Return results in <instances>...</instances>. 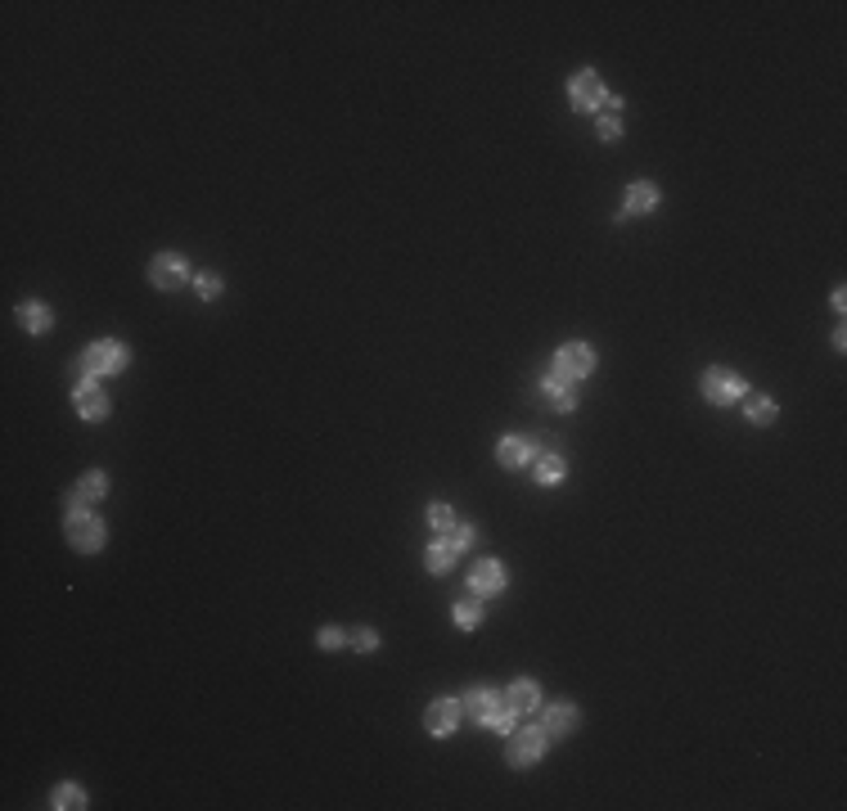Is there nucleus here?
Here are the masks:
<instances>
[{
  "label": "nucleus",
  "mask_w": 847,
  "mask_h": 811,
  "mask_svg": "<svg viewBox=\"0 0 847 811\" xmlns=\"http://www.w3.org/2000/svg\"><path fill=\"white\" fill-rule=\"evenodd\" d=\"M429 523H433L438 532H451L460 519H456V510H451V505H442V501H438V505H429Z\"/></svg>",
  "instance_id": "b1692460"
},
{
  "label": "nucleus",
  "mask_w": 847,
  "mask_h": 811,
  "mask_svg": "<svg viewBox=\"0 0 847 811\" xmlns=\"http://www.w3.org/2000/svg\"><path fill=\"white\" fill-rule=\"evenodd\" d=\"M537 397H541L546 406H555V411H573V406H577V397H573V379L559 374L555 365H550V374L537 383Z\"/></svg>",
  "instance_id": "6e6552de"
},
{
  "label": "nucleus",
  "mask_w": 847,
  "mask_h": 811,
  "mask_svg": "<svg viewBox=\"0 0 847 811\" xmlns=\"http://www.w3.org/2000/svg\"><path fill=\"white\" fill-rule=\"evenodd\" d=\"M347 640H352V649H361V654H370V649H374V645H379V636H374V631H370V627H356V631H352V636H347Z\"/></svg>",
  "instance_id": "a878e982"
},
{
  "label": "nucleus",
  "mask_w": 847,
  "mask_h": 811,
  "mask_svg": "<svg viewBox=\"0 0 847 811\" xmlns=\"http://www.w3.org/2000/svg\"><path fill=\"white\" fill-rule=\"evenodd\" d=\"M460 712H465V703H456V699H438L429 712H424V730L438 735V739H447V735L460 726Z\"/></svg>",
  "instance_id": "1a4fd4ad"
},
{
  "label": "nucleus",
  "mask_w": 847,
  "mask_h": 811,
  "mask_svg": "<svg viewBox=\"0 0 847 811\" xmlns=\"http://www.w3.org/2000/svg\"><path fill=\"white\" fill-rule=\"evenodd\" d=\"M127 361H131L127 343L104 338V343L86 347V352H82V361L68 370V374H73V388H77V383H86V379H100V374H118V370H127Z\"/></svg>",
  "instance_id": "f257e3e1"
},
{
  "label": "nucleus",
  "mask_w": 847,
  "mask_h": 811,
  "mask_svg": "<svg viewBox=\"0 0 847 811\" xmlns=\"http://www.w3.org/2000/svg\"><path fill=\"white\" fill-rule=\"evenodd\" d=\"M532 451H537V447H532L528 438H505V442L496 447V460H501L505 469H523V465L532 460Z\"/></svg>",
  "instance_id": "f3484780"
},
{
  "label": "nucleus",
  "mask_w": 847,
  "mask_h": 811,
  "mask_svg": "<svg viewBox=\"0 0 847 811\" xmlns=\"http://www.w3.org/2000/svg\"><path fill=\"white\" fill-rule=\"evenodd\" d=\"M19 325H23L28 334H50L55 311H50L46 302H23V307H19Z\"/></svg>",
  "instance_id": "dca6fc26"
},
{
  "label": "nucleus",
  "mask_w": 847,
  "mask_h": 811,
  "mask_svg": "<svg viewBox=\"0 0 847 811\" xmlns=\"http://www.w3.org/2000/svg\"><path fill=\"white\" fill-rule=\"evenodd\" d=\"M199 293H203V298L212 302V298L221 293V280H217V275H199Z\"/></svg>",
  "instance_id": "c85d7f7f"
},
{
  "label": "nucleus",
  "mask_w": 847,
  "mask_h": 811,
  "mask_svg": "<svg viewBox=\"0 0 847 811\" xmlns=\"http://www.w3.org/2000/svg\"><path fill=\"white\" fill-rule=\"evenodd\" d=\"M73 401H77L82 420H104V415H109V397H104V388H100L95 379L77 383V388H73Z\"/></svg>",
  "instance_id": "f8f14e48"
},
{
  "label": "nucleus",
  "mask_w": 847,
  "mask_h": 811,
  "mask_svg": "<svg viewBox=\"0 0 847 811\" xmlns=\"http://www.w3.org/2000/svg\"><path fill=\"white\" fill-rule=\"evenodd\" d=\"M703 397H708L712 406H730V401H739V397H744V379H739L735 370L712 365V370L703 374Z\"/></svg>",
  "instance_id": "20e7f679"
},
{
  "label": "nucleus",
  "mask_w": 847,
  "mask_h": 811,
  "mask_svg": "<svg viewBox=\"0 0 847 811\" xmlns=\"http://www.w3.org/2000/svg\"><path fill=\"white\" fill-rule=\"evenodd\" d=\"M505 708L519 717V712H537L541 708V690H537V681H514L510 690H505Z\"/></svg>",
  "instance_id": "2eb2a0df"
},
{
  "label": "nucleus",
  "mask_w": 847,
  "mask_h": 811,
  "mask_svg": "<svg viewBox=\"0 0 847 811\" xmlns=\"http://www.w3.org/2000/svg\"><path fill=\"white\" fill-rule=\"evenodd\" d=\"M338 645H347V636H343L338 627H325V631H320V649H338Z\"/></svg>",
  "instance_id": "cd10ccee"
},
{
  "label": "nucleus",
  "mask_w": 847,
  "mask_h": 811,
  "mask_svg": "<svg viewBox=\"0 0 847 811\" xmlns=\"http://www.w3.org/2000/svg\"><path fill=\"white\" fill-rule=\"evenodd\" d=\"M465 712L487 730H510V721H514V712L505 708V694H492V690H469L465 694Z\"/></svg>",
  "instance_id": "f03ea898"
},
{
  "label": "nucleus",
  "mask_w": 847,
  "mask_h": 811,
  "mask_svg": "<svg viewBox=\"0 0 847 811\" xmlns=\"http://www.w3.org/2000/svg\"><path fill=\"white\" fill-rule=\"evenodd\" d=\"M469 586H474V595H501L505 591V568L496 559H483V564H474Z\"/></svg>",
  "instance_id": "4468645a"
},
{
  "label": "nucleus",
  "mask_w": 847,
  "mask_h": 811,
  "mask_svg": "<svg viewBox=\"0 0 847 811\" xmlns=\"http://www.w3.org/2000/svg\"><path fill=\"white\" fill-rule=\"evenodd\" d=\"M577 708L573 703H555V708H546V717H541V730H546V739H568L573 730H577Z\"/></svg>",
  "instance_id": "ddd939ff"
},
{
  "label": "nucleus",
  "mask_w": 847,
  "mask_h": 811,
  "mask_svg": "<svg viewBox=\"0 0 847 811\" xmlns=\"http://www.w3.org/2000/svg\"><path fill=\"white\" fill-rule=\"evenodd\" d=\"M104 523L95 519V514H68V541L77 546V550H86V555H95L100 546H104Z\"/></svg>",
  "instance_id": "423d86ee"
},
{
  "label": "nucleus",
  "mask_w": 847,
  "mask_h": 811,
  "mask_svg": "<svg viewBox=\"0 0 847 811\" xmlns=\"http://www.w3.org/2000/svg\"><path fill=\"white\" fill-rule=\"evenodd\" d=\"M469 541H474V528H469V523H456V528L447 532V546H451L456 555H460V550H469Z\"/></svg>",
  "instance_id": "393cba45"
},
{
  "label": "nucleus",
  "mask_w": 847,
  "mask_h": 811,
  "mask_svg": "<svg viewBox=\"0 0 847 811\" xmlns=\"http://www.w3.org/2000/svg\"><path fill=\"white\" fill-rule=\"evenodd\" d=\"M568 100H573V109H600L604 104V77L595 68H582L568 82Z\"/></svg>",
  "instance_id": "39448f33"
},
{
  "label": "nucleus",
  "mask_w": 847,
  "mask_h": 811,
  "mask_svg": "<svg viewBox=\"0 0 847 811\" xmlns=\"http://www.w3.org/2000/svg\"><path fill=\"white\" fill-rule=\"evenodd\" d=\"M541 753H546V730H541V726H523V730H510V748H505L510 766H532V762H537Z\"/></svg>",
  "instance_id": "7ed1b4c3"
},
{
  "label": "nucleus",
  "mask_w": 847,
  "mask_h": 811,
  "mask_svg": "<svg viewBox=\"0 0 847 811\" xmlns=\"http://www.w3.org/2000/svg\"><path fill=\"white\" fill-rule=\"evenodd\" d=\"M537 483H541V487H555V483H564V460L546 451V456L537 460Z\"/></svg>",
  "instance_id": "412c9836"
},
{
  "label": "nucleus",
  "mask_w": 847,
  "mask_h": 811,
  "mask_svg": "<svg viewBox=\"0 0 847 811\" xmlns=\"http://www.w3.org/2000/svg\"><path fill=\"white\" fill-rule=\"evenodd\" d=\"M185 275H190V266H185L181 253H158L154 266H149V280L158 289H176V284H185Z\"/></svg>",
  "instance_id": "9b49d317"
},
{
  "label": "nucleus",
  "mask_w": 847,
  "mask_h": 811,
  "mask_svg": "<svg viewBox=\"0 0 847 811\" xmlns=\"http://www.w3.org/2000/svg\"><path fill=\"white\" fill-rule=\"evenodd\" d=\"M654 203H658V185H654V181H636V185L627 190V217L649 212Z\"/></svg>",
  "instance_id": "a211bd4d"
},
{
  "label": "nucleus",
  "mask_w": 847,
  "mask_h": 811,
  "mask_svg": "<svg viewBox=\"0 0 847 811\" xmlns=\"http://www.w3.org/2000/svg\"><path fill=\"white\" fill-rule=\"evenodd\" d=\"M55 807H59V811H64V807L77 811V807H86V793H82L77 784H59V789H55Z\"/></svg>",
  "instance_id": "5701e85b"
},
{
  "label": "nucleus",
  "mask_w": 847,
  "mask_h": 811,
  "mask_svg": "<svg viewBox=\"0 0 847 811\" xmlns=\"http://www.w3.org/2000/svg\"><path fill=\"white\" fill-rule=\"evenodd\" d=\"M595 131H600V140H618V136H622V122H618L613 113H604V118L595 122Z\"/></svg>",
  "instance_id": "bb28decb"
},
{
  "label": "nucleus",
  "mask_w": 847,
  "mask_h": 811,
  "mask_svg": "<svg viewBox=\"0 0 847 811\" xmlns=\"http://www.w3.org/2000/svg\"><path fill=\"white\" fill-rule=\"evenodd\" d=\"M451 618H456L460 631H474V627L483 622V595H465V600H456Z\"/></svg>",
  "instance_id": "6ab92c4d"
},
{
  "label": "nucleus",
  "mask_w": 847,
  "mask_h": 811,
  "mask_svg": "<svg viewBox=\"0 0 847 811\" xmlns=\"http://www.w3.org/2000/svg\"><path fill=\"white\" fill-rule=\"evenodd\" d=\"M104 492H109V478H104L100 469H91V474H82V483H77V487L64 496V510H68V514H82V505L100 501Z\"/></svg>",
  "instance_id": "9d476101"
},
{
  "label": "nucleus",
  "mask_w": 847,
  "mask_h": 811,
  "mask_svg": "<svg viewBox=\"0 0 847 811\" xmlns=\"http://www.w3.org/2000/svg\"><path fill=\"white\" fill-rule=\"evenodd\" d=\"M555 370H559V374H568V379L577 383V379H586V374L595 370V352H591L586 343H568V347H559V352H555Z\"/></svg>",
  "instance_id": "0eeeda50"
},
{
  "label": "nucleus",
  "mask_w": 847,
  "mask_h": 811,
  "mask_svg": "<svg viewBox=\"0 0 847 811\" xmlns=\"http://www.w3.org/2000/svg\"><path fill=\"white\" fill-rule=\"evenodd\" d=\"M424 564H429V573H447V568L456 564V550H451L447 541H433L429 550H424Z\"/></svg>",
  "instance_id": "aec40b11"
},
{
  "label": "nucleus",
  "mask_w": 847,
  "mask_h": 811,
  "mask_svg": "<svg viewBox=\"0 0 847 811\" xmlns=\"http://www.w3.org/2000/svg\"><path fill=\"white\" fill-rule=\"evenodd\" d=\"M744 411H748V420H753V424H775V401H771V397H762V392H757V397H748Z\"/></svg>",
  "instance_id": "4be33fe9"
}]
</instances>
